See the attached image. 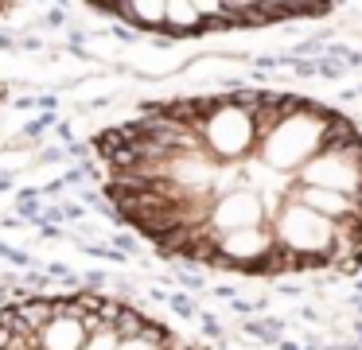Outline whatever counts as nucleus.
<instances>
[{
    "instance_id": "f257e3e1",
    "label": "nucleus",
    "mask_w": 362,
    "mask_h": 350,
    "mask_svg": "<svg viewBox=\"0 0 362 350\" xmlns=\"http://www.w3.org/2000/svg\"><path fill=\"white\" fill-rule=\"evenodd\" d=\"M90 148L113 214L164 257L261 280L362 261V129L327 101L261 86L183 93Z\"/></svg>"
},
{
    "instance_id": "f03ea898",
    "label": "nucleus",
    "mask_w": 362,
    "mask_h": 350,
    "mask_svg": "<svg viewBox=\"0 0 362 350\" xmlns=\"http://www.w3.org/2000/svg\"><path fill=\"white\" fill-rule=\"evenodd\" d=\"M0 350H199L141 308L98 292L28 296L0 311Z\"/></svg>"
},
{
    "instance_id": "7ed1b4c3",
    "label": "nucleus",
    "mask_w": 362,
    "mask_h": 350,
    "mask_svg": "<svg viewBox=\"0 0 362 350\" xmlns=\"http://www.w3.org/2000/svg\"><path fill=\"white\" fill-rule=\"evenodd\" d=\"M98 12L117 16L136 31L152 35H211V31H238V28H269L281 20H304L323 16L327 8L304 4H238V0H175V4H102Z\"/></svg>"
},
{
    "instance_id": "20e7f679",
    "label": "nucleus",
    "mask_w": 362,
    "mask_h": 350,
    "mask_svg": "<svg viewBox=\"0 0 362 350\" xmlns=\"http://www.w3.org/2000/svg\"><path fill=\"white\" fill-rule=\"evenodd\" d=\"M0 101H4V90H0Z\"/></svg>"
},
{
    "instance_id": "39448f33",
    "label": "nucleus",
    "mask_w": 362,
    "mask_h": 350,
    "mask_svg": "<svg viewBox=\"0 0 362 350\" xmlns=\"http://www.w3.org/2000/svg\"><path fill=\"white\" fill-rule=\"evenodd\" d=\"M0 12H4V8H0Z\"/></svg>"
}]
</instances>
